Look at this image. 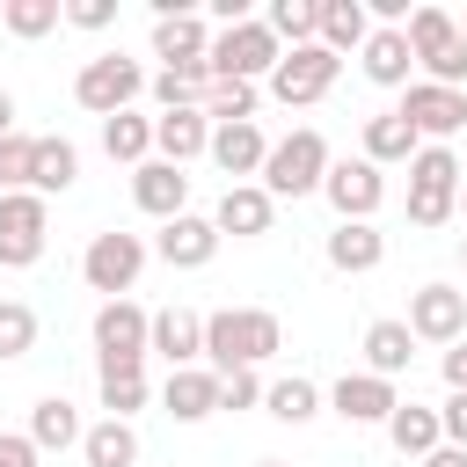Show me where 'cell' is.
<instances>
[{"label": "cell", "mask_w": 467, "mask_h": 467, "mask_svg": "<svg viewBox=\"0 0 467 467\" xmlns=\"http://www.w3.org/2000/svg\"><path fill=\"white\" fill-rule=\"evenodd\" d=\"M277 350H285V328H277L270 306H219V314H204V358H212L219 379L226 372H255Z\"/></svg>", "instance_id": "cell-1"}, {"label": "cell", "mask_w": 467, "mask_h": 467, "mask_svg": "<svg viewBox=\"0 0 467 467\" xmlns=\"http://www.w3.org/2000/svg\"><path fill=\"white\" fill-rule=\"evenodd\" d=\"M401 36H409V58L423 66L431 88H467V44H460V22L445 7H409Z\"/></svg>", "instance_id": "cell-2"}, {"label": "cell", "mask_w": 467, "mask_h": 467, "mask_svg": "<svg viewBox=\"0 0 467 467\" xmlns=\"http://www.w3.org/2000/svg\"><path fill=\"white\" fill-rule=\"evenodd\" d=\"M321 175H328V139L314 131V124H299L292 139H277L270 153H263V190H270V204L277 197H306V190H321Z\"/></svg>", "instance_id": "cell-3"}, {"label": "cell", "mask_w": 467, "mask_h": 467, "mask_svg": "<svg viewBox=\"0 0 467 467\" xmlns=\"http://www.w3.org/2000/svg\"><path fill=\"white\" fill-rule=\"evenodd\" d=\"M277 58H285V44L248 15V22H234V29H219L212 36V80H270L277 73Z\"/></svg>", "instance_id": "cell-4"}, {"label": "cell", "mask_w": 467, "mask_h": 467, "mask_svg": "<svg viewBox=\"0 0 467 467\" xmlns=\"http://www.w3.org/2000/svg\"><path fill=\"white\" fill-rule=\"evenodd\" d=\"M139 95H146V66H139V58H124V51L88 58V66H80V80H73V102H80V109H95V117L131 109Z\"/></svg>", "instance_id": "cell-5"}, {"label": "cell", "mask_w": 467, "mask_h": 467, "mask_svg": "<svg viewBox=\"0 0 467 467\" xmlns=\"http://www.w3.org/2000/svg\"><path fill=\"white\" fill-rule=\"evenodd\" d=\"M146 255H153V248H146L139 234H117V226H109V234H95V241H88V255H80V277H88V292H102V299H124V292L139 285Z\"/></svg>", "instance_id": "cell-6"}, {"label": "cell", "mask_w": 467, "mask_h": 467, "mask_svg": "<svg viewBox=\"0 0 467 467\" xmlns=\"http://www.w3.org/2000/svg\"><path fill=\"white\" fill-rule=\"evenodd\" d=\"M51 241V204L36 190H7L0 197V270H29Z\"/></svg>", "instance_id": "cell-7"}, {"label": "cell", "mask_w": 467, "mask_h": 467, "mask_svg": "<svg viewBox=\"0 0 467 467\" xmlns=\"http://www.w3.org/2000/svg\"><path fill=\"white\" fill-rule=\"evenodd\" d=\"M336 73H343V58H336V51H321V44H299V51H285V58H277V73H270V95H277L285 109H306V102H321V95L336 88Z\"/></svg>", "instance_id": "cell-8"}, {"label": "cell", "mask_w": 467, "mask_h": 467, "mask_svg": "<svg viewBox=\"0 0 467 467\" xmlns=\"http://www.w3.org/2000/svg\"><path fill=\"white\" fill-rule=\"evenodd\" d=\"M401 117L423 146H445L452 131H467V88H431V80H409L401 95Z\"/></svg>", "instance_id": "cell-9"}, {"label": "cell", "mask_w": 467, "mask_h": 467, "mask_svg": "<svg viewBox=\"0 0 467 467\" xmlns=\"http://www.w3.org/2000/svg\"><path fill=\"white\" fill-rule=\"evenodd\" d=\"M146 306H131V299H102L95 306V358H102V372L109 365H146Z\"/></svg>", "instance_id": "cell-10"}, {"label": "cell", "mask_w": 467, "mask_h": 467, "mask_svg": "<svg viewBox=\"0 0 467 467\" xmlns=\"http://www.w3.org/2000/svg\"><path fill=\"white\" fill-rule=\"evenodd\" d=\"M321 197L336 204V219H372V212H379V197H387V175H379L365 153H358V161H328Z\"/></svg>", "instance_id": "cell-11"}, {"label": "cell", "mask_w": 467, "mask_h": 467, "mask_svg": "<svg viewBox=\"0 0 467 467\" xmlns=\"http://www.w3.org/2000/svg\"><path fill=\"white\" fill-rule=\"evenodd\" d=\"M409 336H416V343H460V336H467V292H452V285H416V292H409Z\"/></svg>", "instance_id": "cell-12"}, {"label": "cell", "mask_w": 467, "mask_h": 467, "mask_svg": "<svg viewBox=\"0 0 467 467\" xmlns=\"http://www.w3.org/2000/svg\"><path fill=\"white\" fill-rule=\"evenodd\" d=\"M153 255H161L168 270H204V263L219 255V226L197 219V212H175V219L153 234Z\"/></svg>", "instance_id": "cell-13"}, {"label": "cell", "mask_w": 467, "mask_h": 467, "mask_svg": "<svg viewBox=\"0 0 467 467\" xmlns=\"http://www.w3.org/2000/svg\"><path fill=\"white\" fill-rule=\"evenodd\" d=\"M168 358V372H182V365H197L204 358V314H190V306H161L153 321H146V358Z\"/></svg>", "instance_id": "cell-14"}, {"label": "cell", "mask_w": 467, "mask_h": 467, "mask_svg": "<svg viewBox=\"0 0 467 467\" xmlns=\"http://www.w3.org/2000/svg\"><path fill=\"white\" fill-rule=\"evenodd\" d=\"M153 58H168V73H212V66H204V58H212L204 15H168V22H153Z\"/></svg>", "instance_id": "cell-15"}, {"label": "cell", "mask_w": 467, "mask_h": 467, "mask_svg": "<svg viewBox=\"0 0 467 467\" xmlns=\"http://www.w3.org/2000/svg\"><path fill=\"white\" fill-rule=\"evenodd\" d=\"M131 204L168 226L175 212H190V175L168 168V161H139V168H131Z\"/></svg>", "instance_id": "cell-16"}, {"label": "cell", "mask_w": 467, "mask_h": 467, "mask_svg": "<svg viewBox=\"0 0 467 467\" xmlns=\"http://www.w3.org/2000/svg\"><path fill=\"white\" fill-rule=\"evenodd\" d=\"M270 219H277V204H270L263 182H226V197H219V212H212L219 241H226V234H234V241H255V234H270Z\"/></svg>", "instance_id": "cell-17"}, {"label": "cell", "mask_w": 467, "mask_h": 467, "mask_svg": "<svg viewBox=\"0 0 467 467\" xmlns=\"http://www.w3.org/2000/svg\"><path fill=\"white\" fill-rule=\"evenodd\" d=\"M394 379H372V372H343L336 387H328V409L343 416V423H387L394 416Z\"/></svg>", "instance_id": "cell-18"}, {"label": "cell", "mask_w": 467, "mask_h": 467, "mask_svg": "<svg viewBox=\"0 0 467 467\" xmlns=\"http://www.w3.org/2000/svg\"><path fill=\"white\" fill-rule=\"evenodd\" d=\"M204 146H212V117H204V109H168V117H153V161L182 168V161H197Z\"/></svg>", "instance_id": "cell-19"}, {"label": "cell", "mask_w": 467, "mask_h": 467, "mask_svg": "<svg viewBox=\"0 0 467 467\" xmlns=\"http://www.w3.org/2000/svg\"><path fill=\"white\" fill-rule=\"evenodd\" d=\"M161 409H168L175 423H204V416L219 409V372H212V365H182V372H168Z\"/></svg>", "instance_id": "cell-20"}, {"label": "cell", "mask_w": 467, "mask_h": 467, "mask_svg": "<svg viewBox=\"0 0 467 467\" xmlns=\"http://www.w3.org/2000/svg\"><path fill=\"white\" fill-rule=\"evenodd\" d=\"M234 182H255L263 175V153H270V139L255 131V124H212V146H204Z\"/></svg>", "instance_id": "cell-21"}, {"label": "cell", "mask_w": 467, "mask_h": 467, "mask_svg": "<svg viewBox=\"0 0 467 467\" xmlns=\"http://www.w3.org/2000/svg\"><path fill=\"white\" fill-rule=\"evenodd\" d=\"M379 255H387V234H379L372 219H336V234H328V270L358 277V270H379Z\"/></svg>", "instance_id": "cell-22"}, {"label": "cell", "mask_w": 467, "mask_h": 467, "mask_svg": "<svg viewBox=\"0 0 467 467\" xmlns=\"http://www.w3.org/2000/svg\"><path fill=\"white\" fill-rule=\"evenodd\" d=\"M365 36H372V15H365V0H321V29H314V44H321V51L350 58Z\"/></svg>", "instance_id": "cell-23"}, {"label": "cell", "mask_w": 467, "mask_h": 467, "mask_svg": "<svg viewBox=\"0 0 467 467\" xmlns=\"http://www.w3.org/2000/svg\"><path fill=\"white\" fill-rule=\"evenodd\" d=\"M358 58H365V80H372V88H409V66H416V58H409V36H401V29H372V36L358 44Z\"/></svg>", "instance_id": "cell-24"}, {"label": "cell", "mask_w": 467, "mask_h": 467, "mask_svg": "<svg viewBox=\"0 0 467 467\" xmlns=\"http://www.w3.org/2000/svg\"><path fill=\"white\" fill-rule=\"evenodd\" d=\"M409 358H416L409 321H372V328H365V372H372V379H401Z\"/></svg>", "instance_id": "cell-25"}, {"label": "cell", "mask_w": 467, "mask_h": 467, "mask_svg": "<svg viewBox=\"0 0 467 467\" xmlns=\"http://www.w3.org/2000/svg\"><path fill=\"white\" fill-rule=\"evenodd\" d=\"M80 431H88V423H80V409H73L66 394H44V401L29 409V445H36V452H66V445H80Z\"/></svg>", "instance_id": "cell-26"}, {"label": "cell", "mask_w": 467, "mask_h": 467, "mask_svg": "<svg viewBox=\"0 0 467 467\" xmlns=\"http://www.w3.org/2000/svg\"><path fill=\"white\" fill-rule=\"evenodd\" d=\"M416 131H409V117L401 109H379V117H365V161L372 168H394V161H416Z\"/></svg>", "instance_id": "cell-27"}, {"label": "cell", "mask_w": 467, "mask_h": 467, "mask_svg": "<svg viewBox=\"0 0 467 467\" xmlns=\"http://www.w3.org/2000/svg\"><path fill=\"white\" fill-rule=\"evenodd\" d=\"M387 438H394V452H409V460H423V452H438V445H445V431H438V409H423V401H394V416H387Z\"/></svg>", "instance_id": "cell-28"}, {"label": "cell", "mask_w": 467, "mask_h": 467, "mask_svg": "<svg viewBox=\"0 0 467 467\" xmlns=\"http://www.w3.org/2000/svg\"><path fill=\"white\" fill-rule=\"evenodd\" d=\"M80 460L88 467H139V431L117 423V416H102V423L80 431Z\"/></svg>", "instance_id": "cell-29"}, {"label": "cell", "mask_w": 467, "mask_h": 467, "mask_svg": "<svg viewBox=\"0 0 467 467\" xmlns=\"http://www.w3.org/2000/svg\"><path fill=\"white\" fill-rule=\"evenodd\" d=\"M102 153H109V161H124V168L153 161V117H139V109L102 117Z\"/></svg>", "instance_id": "cell-30"}, {"label": "cell", "mask_w": 467, "mask_h": 467, "mask_svg": "<svg viewBox=\"0 0 467 467\" xmlns=\"http://www.w3.org/2000/svg\"><path fill=\"white\" fill-rule=\"evenodd\" d=\"M73 175H80V153H73V139H36L29 190H36V197H51V190H73Z\"/></svg>", "instance_id": "cell-31"}, {"label": "cell", "mask_w": 467, "mask_h": 467, "mask_svg": "<svg viewBox=\"0 0 467 467\" xmlns=\"http://www.w3.org/2000/svg\"><path fill=\"white\" fill-rule=\"evenodd\" d=\"M263 409H270L277 423H314V416H321V387L299 379V372H292V379H270V387H263Z\"/></svg>", "instance_id": "cell-32"}, {"label": "cell", "mask_w": 467, "mask_h": 467, "mask_svg": "<svg viewBox=\"0 0 467 467\" xmlns=\"http://www.w3.org/2000/svg\"><path fill=\"white\" fill-rule=\"evenodd\" d=\"M263 29L277 36V44H314V29H321V0H270V15H263Z\"/></svg>", "instance_id": "cell-33"}, {"label": "cell", "mask_w": 467, "mask_h": 467, "mask_svg": "<svg viewBox=\"0 0 467 467\" xmlns=\"http://www.w3.org/2000/svg\"><path fill=\"white\" fill-rule=\"evenodd\" d=\"M204 88H212V73H168V66L146 80V95L161 102V117L168 109H204Z\"/></svg>", "instance_id": "cell-34"}, {"label": "cell", "mask_w": 467, "mask_h": 467, "mask_svg": "<svg viewBox=\"0 0 467 467\" xmlns=\"http://www.w3.org/2000/svg\"><path fill=\"white\" fill-rule=\"evenodd\" d=\"M204 117L212 124H255V80H212L204 88Z\"/></svg>", "instance_id": "cell-35"}, {"label": "cell", "mask_w": 467, "mask_h": 467, "mask_svg": "<svg viewBox=\"0 0 467 467\" xmlns=\"http://www.w3.org/2000/svg\"><path fill=\"white\" fill-rule=\"evenodd\" d=\"M102 409L117 423H131V409H146V365H109L102 372Z\"/></svg>", "instance_id": "cell-36"}, {"label": "cell", "mask_w": 467, "mask_h": 467, "mask_svg": "<svg viewBox=\"0 0 467 467\" xmlns=\"http://www.w3.org/2000/svg\"><path fill=\"white\" fill-rule=\"evenodd\" d=\"M0 22H7V36H51L66 22V0H7Z\"/></svg>", "instance_id": "cell-37"}, {"label": "cell", "mask_w": 467, "mask_h": 467, "mask_svg": "<svg viewBox=\"0 0 467 467\" xmlns=\"http://www.w3.org/2000/svg\"><path fill=\"white\" fill-rule=\"evenodd\" d=\"M460 153L452 146H416V161H409V182L416 190H460Z\"/></svg>", "instance_id": "cell-38"}, {"label": "cell", "mask_w": 467, "mask_h": 467, "mask_svg": "<svg viewBox=\"0 0 467 467\" xmlns=\"http://www.w3.org/2000/svg\"><path fill=\"white\" fill-rule=\"evenodd\" d=\"M36 350V306L29 299H0V365Z\"/></svg>", "instance_id": "cell-39"}, {"label": "cell", "mask_w": 467, "mask_h": 467, "mask_svg": "<svg viewBox=\"0 0 467 467\" xmlns=\"http://www.w3.org/2000/svg\"><path fill=\"white\" fill-rule=\"evenodd\" d=\"M29 161H36V139L29 131H7L0 139V197L7 190H29Z\"/></svg>", "instance_id": "cell-40"}, {"label": "cell", "mask_w": 467, "mask_h": 467, "mask_svg": "<svg viewBox=\"0 0 467 467\" xmlns=\"http://www.w3.org/2000/svg\"><path fill=\"white\" fill-rule=\"evenodd\" d=\"M255 401H263V379L255 372H226L219 379V409H255Z\"/></svg>", "instance_id": "cell-41"}, {"label": "cell", "mask_w": 467, "mask_h": 467, "mask_svg": "<svg viewBox=\"0 0 467 467\" xmlns=\"http://www.w3.org/2000/svg\"><path fill=\"white\" fill-rule=\"evenodd\" d=\"M66 22L73 29H109L117 22V0H66Z\"/></svg>", "instance_id": "cell-42"}, {"label": "cell", "mask_w": 467, "mask_h": 467, "mask_svg": "<svg viewBox=\"0 0 467 467\" xmlns=\"http://www.w3.org/2000/svg\"><path fill=\"white\" fill-rule=\"evenodd\" d=\"M438 431H445V445H460V452H467V394H445V409H438Z\"/></svg>", "instance_id": "cell-43"}, {"label": "cell", "mask_w": 467, "mask_h": 467, "mask_svg": "<svg viewBox=\"0 0 467 467\" xmlns=\"http://www.w3.org/2000/svg\"><path fill=\"white\" fill-rule=\"evenodd\" d=\"M44 452L29 445V431H0V467H36Z\"/></svg>", "instance_id": "cell-44"}, {"label": "cell", "mask_w": 467, "mask_h": 467, "mask_svg": "<svg viewBox=\"0 0 467 467\" xmlns=\"http://www.w3.org/2000/svg\"><path fill=\"white\" fill-rule=\"evenodd\" d=\"M445 387H452V394H467V336H460V343H445Z\"/></svg>", "instance_id": "cell-45"}, {"label": "cell", "mask_w": 467, "mask_h": 467, "mask_svg": "<svg viewBox=\"0 0 467 467\" xmlns=\"http://www.w3.org/2000/svg\"><path fill=\"white\" fill-rule=\"evenodd\" d=\"M416 467H467V452H460V445H438V452H423Z\"/></svg>", "instance_id": "cell-46"}, {"label": "cell", "mask_w": 467, "mask_h": 467, "mask_svg": "<svg viewBox=\"0 0 467 467\" xmlns=\"http://www.w3.org/2000/svg\"><path fill=\"white\" fill-rule=\"evenodd\" d=\"M7 131H15V95L0 88V139H7Z\"/></svg>", "instance_id": "cell-47"}, {"label": "cell", "mask_w": 467, "mask_h": 467, "mask_svg": "<svg viewBox=\"0 0 467 467\" xmlns=\"http://www.w3.org/2000/svg\"><path fill=\"white\" fill-rule=\"evenodd\" d=\"M460 219H467V175H460Z\"/></svg>", "instance_id": "cell-48"}, {"label": "cell", "mask_w": 467, "mask_h": 467, "mask_svg": "<svg viewBox=\"0 0 467 467\" xmlns=\"http://www.w3.org/2000/svg\"><path fill=\"white\" fill-rule=\"evenodd\" d=\"M460 44H467V15H460Z\"/></svg>", "instance_id": "cell-49"}, {"label": "cell", "mask_w": 467, "mask_h": 467, "mask_svg": "<svg viewBox=\"0 0 467 467\" xmlns=\"http://www.w3.org/2000/svg\"><path fill=\"white\" fill-rule=\"evenodd\" d=\"M255 467H285V460H255Z\"/></svg>", "instance_id": "cell-50"}, {"label": "cell", "mask_w": 467, "mask_h": 467, "mask_svg": "<svg viewBox=\"0 0 467 467\" xmlns=\"http://www.w3.org/2000/svg\"><path fill=\"white\" fill-rule=\"evenodd\" d=\"M460 263H467V241H460Z\"/></svg>", "instance_id": "cell-51"}]
</instances>
